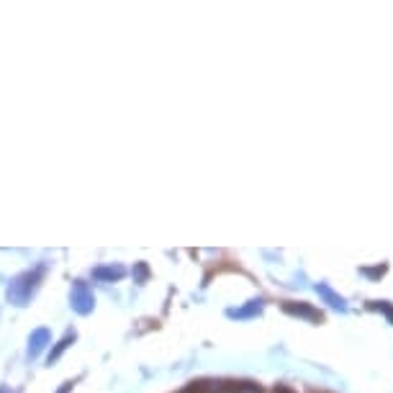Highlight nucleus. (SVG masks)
Returning a JSON list of instances; mask_svg holds the SVG:
<instances>
[{"mask_svg": "<svg viewBox=\"0 0 393 393\" xmlns=\"http://www.w3.org/2000/svg\"><path fill=\"white\" fill-rule=\"evenodd\" d=\"M44 265L34 267V270H26V273H21L10 280L8 285V301L13 306H26L29 304V298L36 293V288H39V280L44 278Z\"/></svg>", "mask_w": 393, "mask_h": 393, "instance_id": "1", "label": "nucleus"}, {"mask_svg": "<svg viewBox=\"0 0 393 393\" xmlns=\"http://www.w3.org/2000/svg\"><path fill=\"white\" fill-rule=\"evenodd\" d=\"M69 306L78 311V314H90L96 308V295L90 291V285L85 280H75L72 291H69Z\"/></svg>", "mask_w": 393, "mask_h": 393, "instance_id": "2", "label": "nucleus"}, {"mask_svg": "<svg viewBox=\"0 0 393 393\" xmlns=\"http://www.w3.org/2000/svg\"><path fill=\"white\" fill-rule=\"evenodd\" d=\"M283 311L288 316H298V319H306V322H316V324H322V322H324V314H322V311H316L314 306L306 304V301H285Z\"/></svg>", "mask_w": 393, "mask_h": 393, "instance_id": "3", "label": "nucleus"}, {"mask_svg": "<svg viewBox=\"0 0 393 393\" xmlns=\"http://www.w3.org/2000/svg\"><path fill=\"white\" fill-rule=\"evenodd\" d=\"M52 335L49 329H36V332H31L29 337V357L34 360V357H39L41 352H44V347L49 344Z\"/></svg>", "mask_w": 393, "mask_h": 393, "instance_id": "4", "label": "nucleus"}, {"mask_svg": "<svg viewBox=\"0 0 393 393\" xmlns=\"http://www.w3.org/2000/svg\"><path fill=\"white\" fill-rule=\"evenodd\" d=\"M124 276H126V270L121 265H100L93 270V278L100 280V283H113V280H121Z\"/></svg>", "mask_w": 393, "mask_h": 393, "instance_id": "5", "label": "nucleus"}, {"mask_svg": "<svg viewBox=\"0 0 393 393\" xmlns=\"http://www.w3.org/2000/svg\"><path fill=\"white\" fill-rule=\"evenodd\" d=\"M316 293L322 295V298H324L326 304L332 306V308H337V311H347V301H344L342 295L339 293H335V291H332V288H329V285L326 283H316Z\"/></svg>", "mask_w": 393, "mask_h": 393, "instance_id": "6", "label": "nucleus"}, {"mask_svg": "<svg viewBox=\"0 0 393 393\" xmlns=\"http://www.w3.org/2000/svg\"><path fill=\"white\" fill-rule=\"evenodd\" d=\"M260 311H262V301L257 298V301H249V304L242 306V308H229L226 316H232V319H249V316H257Z\"/></svg>", "mask_w": 393, "mask_h": 393, "instance_id": "7", "label": "nucleus"}, {"mask_svg": "<svg viewBox=\"0 0 393 393\" xmlns=\"http://www.w3.org/2000/svg\"><path fill=\"white\" fill-rule=\"evenodd\" d=\"M72 342H75V332H67V335H65V337H62V339L57 342V347H54V350L49 352V357H47V360H49V365H52V363H57L59 357H62V352H65V350H67V347H69Z\"/></svg>", "mask_w": 393, "mask_h": 393, "instance_id": "8", "label": "nucleus"}, {"mask_svg": "<svg viewBox=\"0 0 393 393\" xmlns=\"http://www.w3.org/2000/svg\"><path fill=\"white\" fill-rule=\"evenodd\" d=\"M229 393H262V388L252 381H239V383H229Z\"/></svg>", "mask_w": 393, "mask_h": 393, "instance_id": "9", "label": "nucleus"}, {"mask_svg": "<svg viewBox=\"0 0 393 393\" xmlns=\"http://www.w3.org/2000/svg\"><path fill=\"white\" fill-rule=\"evenodd\" d=\"M368 308H373V311H381V314L388 316V322L393 324V306L388 304V301H370L368 304Z\"/></svg>", "mask_w": 393, "mask_h": 393, "instance_id": "10", "label": "nucleus"}, {"mask_svg": "<svg viewBox=\"0 0 393 393\" xmlns=\"http://www.w3.org/2000/svg\"><path fill=\"white\" fill-rule=\"evenodd\" d=\"M149 280V267H147V262H137L134 265V283H147Z\"/></svg>", "mask_w": 393, "mask_h": 393, "instance_id": "11", "label": "nucleus"}, {"mask_svg": "<svg viewBox=\"0 0 393 393\" xmlns=\"http://www.w3.org/2000/svg\"><path fill=\"white\" fill-rule=\"evenodd\" d=\"M385 270H388V265L383 262V265H378V267H363L360 273H363V276H368V278H383Z\"/></svg>", "mask_w": 393, "mask_h": 393, "instance_id": "12", "label": "nucleus"}, {"mask_svg": "<svg viewBox=\"0 0 393 393\" xmlns=\"http://www.w3.org/2000/svg\"><path fill=\"white\" fill-rule=\"evenodd\" d=\"M276 393H293L288 385H276Z\"/></svg>", "mask_w": 393, "mask_h": 393, "instance_id": "13", "label": "nucleus"}, {"mask_svg": "<svg viewBox=\"0 0 393 393\" xmlns=\"http://www.w3.org/2000/svg\"><path fill=\"white\" fill-rule=\"evenodd\" d=\"M69 391H72V383H65V385H62V388H59L57 393H69Z\"/></svg>", "mask_w": 393, "mask_h": 393, "instance_id": "14", "label": "nucleus"}, {"mask_svg": "<svg viewBox=\"0 0 393 393\" xmlns=\"http://www.w3.org/2000/svg\"><path fill=\"white\" fill-rule=\"evenodd\" d=\"M0 393H13V391H10L8 385H0Z\"/></svg>", "mask_w": 393, "mask_h": 393, "instance_id": "15", "label": "nucleus"}]
</instances>
